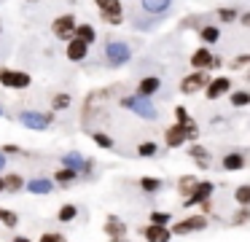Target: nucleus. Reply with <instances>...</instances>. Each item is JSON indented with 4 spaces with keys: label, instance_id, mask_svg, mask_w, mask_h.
<instances>
[{
    "label": "nucleus",
    "instance_id": "f257e3e1",
    "mask_svg": "<svg viewBox=\"0 0 250 242\" xmlns=\"http://www.w3.org/2000/svg\"><path fill=\"white\" fill-rule=\"evenodd\" d=\"M121 105L129 108V110H135L140 118H148V121H153V118L159 116L156 108H153V102H151V97H137V94L135 97H124Z\"/></svg>",
    "mask_w": 250,
    "mask_h": 242
},
{
    "label": "nucleus",
    "instance_id": "f03ea898",
    "mask_svg": "<svg viewBox=\"0 0 250 242\" xmlns=\"http://www.w3.org/2000/svg\"><path fill=\"white\" fill-rule=\"evenodd\" d=\"M207 229V218L205 215H191V218L186 220H178V223H172V234L175 237H186V234H194V231H202Z\"/></svg>",
    "mask_w": 250,
    "mask_h": 242
},
{
    "label": "nucleus",
    "instance_id": "7ed1b4c3",
    "mask_svg": "<svg viewBox=\"0 0 250 242\" xmlns=\"http://www.w3.org/2000/svg\"><path fill=\"white\" fill-rule=\"evenodd\" d=\"M105 57H108V62H110V65L121 67V65L129 62L132 51H129V46H126V43H121V41H110L108 46H105Z\"/></svg>",
    "mask_w": 250,
    "mask_h": 242
},
{
    "label": "nucleus",
    "instance_id": "20e7f679",
    "mask_svg": "<svg viewBox=\"0 0 250 242\" xmlns=\"http://www.w3.org/2000/svg\"><path fill=\"white\" fill-rule=\"evenodd\" d=\"M207 84H210V75H207L205 70H194L191 75H186V78L180 81V91H183V94H196V91H202Z\"/></svg>",
    "mask_w": 250,
    "mask_h": 242
},
{
    "label": "nucleus",
    "instance_id": "39448f33",
    "mask_svg": "<svg viewBox=\"0 0 250 242\" xmlns=\"http://www.w3.org/2000/svg\"><path fill=\"white\" fill-rule=\"evenodd\" d=\"M54 35L60 38V41H73L76 38V16L73 14H62L54 19Z\"/></svg>",
    "mask_w": 250,
    "mask_h": 242
},
{
    "label": "nucleus",
    "instance_id": "423d86ee",
    "mask_svg": "<svg viewBox=\"0 0 250 242\" xmlns=\"http://www.w3.org/2000/svg\"><path fill=\"white\" fill-rule=\"evenodd\" d=\"M212 191H215V186H212V180H199V183H196V188L191 191V197H186V199H183V207H194V204L210 202Z\"/></svg>",
    "mask_w": 250,
    "mask_h": 242
},
{
    "label": "nucleus",
    "instance_id": "0eeeda50",
    "mask_svg": "<svg viewBox=\"0 0 250 242\" xmlns=\"http://www.w3.org/2000/svg\"><path fill=\"white\" fill-rule=\"evenodd\" d=\"M19 121L30 129H46L51 127L54 121V113H35V110H27V113H19Z\"/></svg>",
    "mask_w": 250,
    "mask_h": 242
},
{
    "label": "nucleus",
    "instance_id": "6e6552de",
    "mask_svg": "<svg viewBox=\"0 0 250 242\" xmlns=\"http://www.w3.org/2000/svg\"><path fill=\"white\" fill-rule=\"evenodd\" d=\"M0 84L8 86V89H27L30 75L22 70H0Z\"/></svg>",
    "mask_w": 250,
    "mask_h": 242
},
{
    "label": "nucleus",
    "instance_id": "1a4fd4ad",
    "mask_svg": "<svg viewBox=\"0 0 250 242\" xmlns=\"http://www.w3.org/2000/svg\"><path fill=\"white\" fill-rule=\"evenodd\" d=\"M226 91H231V81H229L226 75H218V78H210V84L205 86L207 100H218V97H223Z\"/></svg>",
    "mask_w": 250,
    "mask_h": 242
},
{
    "label": "nucleus",
    "instance_id": "9d476101",
    "mask_svg": "<svg viewBox=\"0 0 250 242\" xmlns=\"http://www.w3.org/2000/svg\"><path fill=\"white\" fill-rule=\"evenodd\" d=\"M143 237H146V242H169L172 240V231H169V226L148 223L146 229H143Z\"/></svg>",
    "mask_w": 250,
    "mask_h": 242
},
{
    "label": "nucleus",
    "instance_id": "9b49d317",
    "mask_svg": "<svg viewBox=\"0 0 250 242\" xmlns=\"http://www.w3.org/2000/svg\"><path fill=\"white\" fill-rule=\"evenodd\" d=\"M57 183L51 180V177H30L27 183H24V188H27L30 194H38V197H46V194L54 191Z\"/></svg>",
    "mask_w": 250,
    "mask_h": 242
},
{
    "label": "nucleus",
    "instance_id": "f8f14e48",
    "mask_svg": "<svg viewBox=\"0 0 250 242\" xmlns=\"http://www.w3.org/2000/svg\"><path fill=\"white\" fill-rule=\"evenodd\" d=\"M164 143H167V148H180V145L186 143V129L180 127V124H172V127L164 132Z\"/></svg>",
    "mask_w": 250,
    "mask_h": 242
},
{
    "label": "nucleus",
    "instance_id": "ddd939ff",
    "mask_svg": "<svg viewBox=\"0 0 250 242\" xmlns=\"http://www.w3.org/2000/svg\"><path fill=\"white\" fill-rule=\"evenodd\" d=\"M65 54H67L70 62H81V59L89 54V46L83 41H78V38H73V41H67V51Z\"/></svg>",
    "mask_w": 250,
    "mask_h": 242
},
{
    "label": "nucleus",
    "instance_id": "4468645a",
    "mask_svg": "<svg viewBox=\"0 0 250 242\" xmlns=\"http://www.w3.org/2000/svg\"><path fill=\"white\" fill-rule=\"evenodd\" d=\"M159 89H162V81H159L156 75H148V78H143L140 84H137V97H153Z\"/></svg>",
    "mask_w": 250,
    "mask_h": 242
},
{
    "label": "nucleus",
    "instance_id": "2eb2a0df",
    "mask_svg": "<svg viewBox=\"0 0 250 242\" xmlns=\"http://www.w3.org/2000/svg\"><path fill=\"white\" fill-rule=\"evenodd\" d=\"M105 234L110 237V240H113V237H124L126 234V223L121 218H116V215H108V218H105Z\"/></svg>",
    "mask_w": 250,
    "mask_h": 242
},
{
    "label": "nucleus",
    "instance_id": "dca6fc26",
    "mask_svg": "<svg viewBox=\"0 0 250 242\" xmlns=\"http://www.w3.org/2000/svg\"><path fill=\"white\" fill-rule=\"evenodd\" d=\"M212 62V51L210 48H196L194 54H191V67L194 70H207Z\"/></svg>",
    "mask_w": 250,
    "mask_h": 242
},
{
    "label": "nucleus",
    "instance_id": "f3484780",
    "mask_svg": "<svg viewBox=\"0 0 250 242\" xmlns=\"http://www.w3.org/2000/svg\"><path fill=\"white\" fill-rule=\"evenodd\" d=\"M24 177L19 175V172H11V175H3V191H8V194H17V191H22L24 188Z\"/></svg>",
    "mask_w": 250,
    "mask_h": 242
},
{
    "label": "nucleus",
    "instance_id": "a211bd4d",
    "mask_svg": "<svg viewBox=\"0 0 250 242\" xmlns=\"http://www.w3.org/2000/svg\"><path fill=\"white\" fill-rule=\"evenodd\" d=\"M76 218H78V204H73V202L62 204V207L57 210V220H60V223H73Z\"/></svg>",
    "mask_w": 250,
    "mask_h": 242
},
{
    "label": "nucleus",
    "instance_id": "6ab92c4d",
    "mask_svg": "<svg viewBox=\"0 0 250 242\" xmlns=\"http://www.w3.org/2000/svg\"><path fill=\"white\" fill-rule=\"evenodd\" d=\"M76 38L83 41L86 46H92V43L97 41V30H94L92 24H76Z\"/></svg>",
    "mask_w": 250,
    "mask_h": 242
},
{
    "label": "nucleus",
    "instance_id": "aec40b11",
    "mask_svg": "<svg viewBox=\"0 0 250 242\" xmlns=\"http://www.w3.org/2000/svg\"><path fill=\"white\" fill-rule=\"evenodd\" d=\"M242 167H245V156L242 154H226L223 156V170L237 172V170H242Z\"/></svg>",
    "mask_w": 250,
    "mask_h": 242
},
{
    "label": "nucleus",
    "instance_id": "412c9836",
    "mask_svg": "<svg viewBox=\"0 0 250 242\" xmlns=\"http://www.w3.org/2000/svg\"><path fill=\"white\" fill-rule=\"evenodd\" d=\"M196 183H199V177H194V175H183L178 180V191H180V197H191V191L196 188Z\"/></svg>",
    "mask_w": 250,
    "mask_h": 242
},
{
    "label": "nucleus",
    "instance_id": "4be33fe9",
    "mask_svg": "<svg viewBox=\"0 0 250 242\" xmlns=\"http://www.w3.org/2000/svg\"><path fill=\"white\" fill-rule=\"evenodd\" d=\"M188 156H191V159H194L196 164L202 167V170H205V167L210 164V161H207V148H205V145H196V143H194V145L188 148Z\"/></svg>",
    "mask_w": 250,
    "mask_h": 242
},
{
    "label": "nucleus",
    "instance_id": "5701e85b",
    "mask_svg": "<svg viewBox=\"0 0 250 242\" xmlns=\"http://www.w3.org/2000/svg\"><path fill=\"white\" fill-rule=\"evenodd\" d=\"M78 177L76 170H70V167H60V170L54 172V183H60V186H67V183H73Z\"/></svg>",
    "mask_w": 250,
    "mask_h": 242
},
{
    "label": "nucleus",
    "instance_id": "b1692460",
    "mask_svg": "<svg viewBox=\"0 0 250 242\" xmlns=\"http://www.w3.org/2000/svg\"><path fill=\"white\" fill-rule=\"evenodd\" d=\"M199 35H202V41H205L207 46H215V43L221 41V30H218V27H212V24L202 27V30H199Z\"/></svg>",
    "mask_w": 250,
    "mask_h": 242
},
{
    "label": "nucleus",
    "instance_id": "393cba45",
    "mask_svg": "<svg viewBox=\"0 0 250 242\" xmlns=\"http://www.w3.org/2000/svg\"><path fill=\"white\" fill-rule=\"evenodd\" d=\"M169 3H172V0H143V8H146L148 14H164V11L169 8Z\"/></svg>",
    "mask_w": 250,
    "mask_h": 242
},
{
    "label": "nucleus",
    "instance_id": "a878e982",
    "mask_svg": "<svg viewBox=\"0 0 250 242\" xmlns=\"http://www.w3.org/2000/svg\"><path fill=\"white\" fill-rule=\"evenodd\" d=\"M0 223L6 226V229H17V226H19V215L14 213V210L0 207Z\"/></svg>",
    "mask_w": 250,
    "mask_h": 242
},
{
    "label": "nucleus",
    "instance_id": "bb28decb",
    "mask_svg": "<svg viewBox=\"0 0 250 242\" xmlns=\"http://www.w3.org/2000/svg\"><path fill=\"white\" fill-rule=\"evenodd\" d=\"M62 167H70V170L81 172V167H83V156H81V154H65V156H62Z\"/></svg>",
    "mask_w": 250,
    "mask_h": 242
},
{
    "label": "nucleus",
    "instance_id": "cd10ccee",
    "mask_svg": "<svg viewBox=\"0 0 250 242\" xmlns=\"http://www.w3.org/2000/svg\"><path fill=\"white\" fill-rule=\"evenodd\" d=\"M162 186L164 183L159 180V177H140V188L146 194H156V191H162Z\"/></svg>",
    "mask_w": 250,
    "mask_h": 242
},
{
    "label": "nucleus",
    "instance_id": "c85d7f7f",
    "mask_svg": "<svg viewBox=\"0 0 250 242\" xmlns=\"http://www.w3.org/2000/svg\"><path fill=\"white\" fill-rule=\"evenodd\" d=\"M156 154H159V145L151 143V140L137 145V156H143V159H151V156H156Z\"/></svg>",
    "mask_w": 250,
    "mask_h": 242
},
{
    "label": "nucleus",
    "instance_id": "c756f323",
    "mask_svg": "<svg viewBox=\"0 0 250 242\" xmlns=\"http://www.w3.org/2000/svg\"><path fill=\"white\" fill-rule=\"evenodd\" d=\"M234 199H237L239 207H250V186H239L234 191Z\"/></svg>",
    "mask_w": 250,
    "mask_h": 242
},
{
    "label": "nucleus",
    "instance_id": "7c9ffc66",
    "mask_svg": "<svg viewBox=\"0 0 250 242\" xmlns=\"http://www.w3.org/2000/svg\"><path fill=\"white\" fill-rule=\"evenodd\" d=\"M103 19L108 22V24H121V19H124V11L119 8H110V11H103Z\"/></svg>",
    "mask_w": 250,
    "mask_h": 242
},
{
    "label": "nucleus",
    "instance_id": "2f4dec72",
    "mask_svg": "<svg viewBox=\"0 0 250 242\" xmlns=\"http://www.w3.org/2000/svg\"><path fill=\"white\" fill-rule=\"evenodd\" d=\"M148 220H151V223H156V226H167L169 220H172V215H169V213H164V210H153V213H151V218H148Z\"/></svg>",
    "mask_w": 250,
    "mask_h": 242
},
{
    "label": "nucleus",
    "instance_id": "473e14b6",
    "mask_svg": "<svg viewBox=\"0 0 250 242\" xmlns=\"http://www.w3.org/2000/svg\"><path fill=\"white\" fill-rule=\"evenodd\" d=\"M231 105H234V108L250 105V91H231Z\"/></svg>",
    "mask_w": 250,
    "mask_h": 242
},
{
    "label": "nucleus",
    "instance_id": "72a5a7b5",
    "mask_svg": "<svg viewBox=\"0 0 250 242\" xmlns=\"http://www.w3.org/2000/svg\"><path fill=\"white\" fill-rule=\"evenodd\" d=\"M191 121H194V118L188 116V110H186L183 105H178V108H175V124H180V127H188Z\"/></svg>",
    "mask_w": 250,
    "mask_h": 242
},
{
    "label": "nucleus",
    "instance_id": "f704fd0d",
    "mask_svg": "<svg viewBox=\"0 0 250 242\" xmlns=\"http://www.w3.org/2000/svg\"><path fill=\"white\" fill-rule=\"evenodd\" d=\"M92 140L100 145V148H105V151H108V148H113V137H108L105 132H94V134H92Z\"/></svg>",
    "mask_w": 250,
    "mask_h": 242
},
{
    "label": "nucleus",
    "instance_id": "c9c22d12",
    "mask_svg": "<svg viewBox=\"0 0 250 242\" xmlns=\"http://www.w3.org/2000/svg\"><path fill=\"white\" fill-rule=\"evenodd\" d=\"M218 19L221 22H234V19H239V14H237V8H221L218 11Z\"/></svg>",
    "mask_w": 250,
    "mask_h": 242
},
{
    "label": "nucleus",
    "instance_id": "e433bc0d",
    "mask_svg": "<svg viewBox=\"0 0 250 242\" xmlns=\"http://www.w3.org/2000/svg\"><path fill=\"white\" fill-rule=\"evenodd\" d=\"M248 220H250V207H242V210H239V213L231 218V223H234V226H242V223H248Z\"/></svg>",
    "mask_w": 250,
    "mask_h": 242
},
{
    "label": "nucleus",
    "instance_id": "4c0bfd02",
    "mask_svg": "<svg viewBox=\"0 0 250 242\" xmlns=\"http://www.w3.org/2000/svg\"><path fill=\"white\" fill-rule=\"evenodd\" d=\"M67 105H70V94H57L54 102H51L54 110H62V108H67Z\"/></svg>",
    "mask_w": 250,
    "mask_h": 242
},
{
    "label": "nucleus",
    "instance_id": "58836bf2",
    "mask_svg": "<svg viewBox=\"0 0 250 242\" xmlns=\"http://www.w3.org/2000/svg\"><path fill=\"white\" fill-rule=\"evenodd\" d=\"M94 3H97V8H100V14H103V11H110V8H119V0H94Z\"/></svg>",
    "mask_w": 250,
    "mask_h": 242
},
{
    "label": "nucleus",
    "instance_id": "ea45409f",
    "mask_svg": "<svg viewBox=\"0 0 250 242\" xmlns=\"http://www.w3.org/2000/svg\"><path fill=\"white\" fill-rule=\"evenodd\" d=\"M250 65V54H242V57L231 59V70H239V67H248Z\"/></svg>",
    "mask_w": 250,
    "mask_h": 242
},
{
    "label": "nucleus",
    "instance_id": "a19ab883",
    "mask_svg": "<svg viewBox=\"0 0 250 242\" xmlns=\"http://www.w3.org/2000/svg\"><path fill=\"white\" fill-rule=\"evenodd\" d=\"M94 172V159H83V167H81V172H78V177H86V175H92Z\"/></svg>",
    "mask_w": 250,
    "mask_h": 242
},
{
    "label": "nucleus",
    "instance_id": "79ce46f5",
    "mask_svg": "<svg viewBox=\"0 0 250 242\" xmlns=\"http://www.w3.org/2000/svg\"><path fill=\"white\" fill-rule=\"evenodd\" d=\"M38 242H67V240H65V234H49V231H46Z\"/></svg>",
    "mask_w": 250,
    "mask_h": 242
},
{
    "label": "nucleus",
    "instance_id": "37998d69",
    "mask_svg": "<svg viewBox=\"0 0 250 242\" xmlns=\"http://www.w3.org/2000/svg\"><path fill=\"white\" fill-rule=\"evenodd\" d=\"M0 154H3V156H8V154H22V148H19V145H3V148H0Z\"/></svg>",
    "mask_w": 250,
    "mask_h": 242
},
{
    "label": "nucleus",
    "instance_id": "c03bdc74",
    "mask_svg": "<svg viewBox=\"0 0 250 242\" xmlns=\"http://www.w3.org/2000/svg\"><path fill=\"white\" fill-rule=\"evenodd\" d=\"M239 22H242L245 27H250V14H242V16H239Z\"/></svg>",
    "mask_w": 250,
    "mask_h": 242
},
{
    "label": "nucleus",
    "instance_id": "a18cd8bd",
    "mask_svg": "<svg viewBox=\"0 0 250 242\" xmlns=\"http://www.w3.org/2000/svg\"><path fill=\"white\" fill-rule=\"evenodd\" d=\"M11 242H33V240H30V237H14Z\"/></svg>",
    "mask_w": 250,
    "mask_h": 242
},
{
    "label": "nucleus",
    "instance_id": "49530a36",
    "mask_svg": "<svg viewBox=\"0 0 250 242\" xmlns=\"http://www.w3.org/2000/svg\"><path fill=\"white\" fill-rule=\"evenodd\" d=\"M3 170H6V156L0 154V172H3Z\"/></svg>",
    "mask_w": 250,
    "mask_h": 242
},
{
    "label": "nucleus",
    "instance_id": "de8ad7c7",
    "mask_svg": "<svg viewBox=\"0 0 250 242\" xmlns=\"http://www.w3.org/2000/svg\"><path fill=\"white\" fill-rule=\"evenodd\" d=\"M110 242H126V240H124V237H113Z\"/></svg>",
    "mask_w": 250,
    "mask_h": 242
},
{
    "label": "nucleus",
    "instance_id": "09e8293b",
    "mask_svg": "<svg viewBox=\"0 0 250 242\" xmlns=\"http://www.w3.org/2000/svg\"><path fill=\"white\" fill-rule=\"evenodd\" d=\"M0 194H3V175H0Z\"/></svg>",
    "mask_w": 250,
    "mask_h": 242
},
{
    "label": "nucleus",
    "instance_id": "8fccbe9b",
    "mask_svg": "<svg viewBox=\"0 0 250 242\" xmlns=\"http://www.w3.org/2000/svg\"><path fill=\"white\" fill-rule=\"evenodd\" d=\"M0 116H3V108H0Z\"/></svg>",
    "mask_w": 250,
    "mask_h": 242
}]
</instances>
